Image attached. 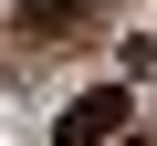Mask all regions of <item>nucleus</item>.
Wrapping results in <instances>:
<instances>
[{
    "label": "nucleus",
    "instance_id": "obj_1",
    "mask_svg": "<svg viewBox=\"0 0 157 146\" xmlns=\"http://www.w3.org/2000/svg\"><path fill=\"white\" fill-rule=\"evenodd\" d=\"M126 125H136V94H126V84H94V94H73V104H63L52 146H115Z\"/></svg>",
    "mask_w": 157,
    "mask_h": 146
},
{
    "label": "nucleus",
    "instance_id": "obj_2",
    "mask_svg": "<svg viewBox=\"0 0 157 146\" xmlns=\"http://www.w3.org/2000/svg\"><path fill=\"white\" fill-rule=\"evenodd\" d=\"M94 11H105V0H21L11 31H21V42H63V31H84Z\"/></svg>",
    "mask_w": 157,
    "mask_h": 146
},
{
    "label": "nucleus",
    "instance_id": "obj_3",
    "mask_svg": "<svg viewBox=\"0 0 157 146\" xmlns=\"http://www.w3.org/2000/svg\"><path fill=\"white\" fill-rule=\"evenodd\" d=\"M115 146H147V136H136V125H126V136H115Z\"/></svg>",
    "mask_w": 157,
    "mask_h": 146
}]
</instances>
